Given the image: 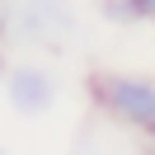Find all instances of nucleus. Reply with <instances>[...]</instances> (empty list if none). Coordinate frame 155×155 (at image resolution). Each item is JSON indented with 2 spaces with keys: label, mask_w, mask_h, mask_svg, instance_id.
<instances>
[{
  "label": "nucleus",
  "mask_w": 155,
  "mask_h": 155,
  "mask_svg": "<svg viewBox=\"0 0 155 155\" xmlns=\"http://www.w3.org/2000/svg\"><path fill=\"white\" fill-rule=\"evenodd\" d=\"M94 99L117 122L155 136V80L150 75H94Z\"/></svg>",
  "instance_id": "f257e3e1"
},
{
  "label": "nucleus",
  "mask_w": 155,
  "mask_h": 155,
  "mask_svg": "<svg viewBox=\"0 0 155 155\" xmlns=\"http://www.w3.org/2000/svg\"><path fill=\"white\" fill-rule=\"evenodd\" d=\"M5 94L19 113H47L52 99H57V80H52L47 66H19V71H10Z\"/></svg>",
  "instance_id": "f03ea898"
},
{
  "label": "nucleus",
  "mask_w": 155,
  "mask_h": 155,
  "mask_svg": "<svg viewBox=\"0 0 155 155\" xmlns=\"http://www.w3.org/2000/svg\"><path fill=\"white\" fill-rule=\"evenodd\" d=\"M132 14L136 19H155V0H132Z\"/></svg>",
  "instance_id": "7ed1b4c3"
}]
</instances>
